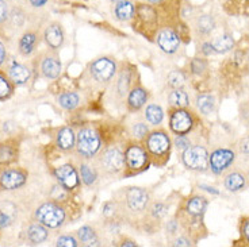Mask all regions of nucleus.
<instances>
[{"label":"nucleus","mask_w":249,"mask_h":247,"mask_svg":"<svg viewBox=\"0 0 249 247\" xmlns=\"http://www.w3.org/2000/svg\"><path fill=\"white\" fill-rule=\"evenodd\" d=\"M102 146V139L98 131L92 127H84L81 129L76 135V150L77 154L83 158L89 160L98 154Z\"/></svg>","instance_id":"f257e3e1"},{"label":"nucleus","mask_w":249,"mask_h":247,"mask_svg":"<svg viewBox=\"0 0 249 247\" xmlns=\"http://www.w3.org/2000/svg\"><path fill=\"white\" fill-rule=\"evenodd\" d=\"M34 217L46 229H58L65 222V211L56 203H45L38 207Z\"/></svg>","instance_id":"f03ea898"},{"label":"nucleus","mask_w":249,"mask_h":247,"mask_svg":"<svg viewBox=\"0 0 249 247\" xmlns=\"http://www.w3.org/2000/svg\"><path fill=\"white\" fill-rule=\"evenodd\" d=\"M149 165V153L146 148L138 145L130 143L124 150V166L129 169L130 174H137L143 172Z\"/></svg>","instance_id":"7ed1b4c3"},{"label":"nucleus","mask_w":249,"mask_h":247,"mask_svg":"<svg viewBox=\"0 0 249 247\" xmlns=\"http://www.w3.org/2000/svg\"><path fill=\"white\" fill-rule=\"evenodd\" d=\"M145 148L146 151L149 153V155H152L153 158H162L165 161L167 158H169L168 155L171 153V139L169 136L167 135L165 131H153V132H149L148 136L145 138Z\"/></svg>","instance_id":"20e7f679"},{"label":"nucleus","mask_w":249,"mask_h":247,"mask_svg":"<svg viewBox=\"0 0 249 247\" xmlns=\"http://www.w3.org/2000/svg\"><path fill=\"white\" fill-rule=\"evenodd\" d=\"M181 161L184 166L195 172H206L209 169V151L205 146L191 145L183 150Z\"/></svg>","instance_id":"39448f33"},{"label":"nucleus","mask_w":249,"mask_h":247,"mask_svg":"<svg viewBox=\"0 0 249 247\" xmlns=\"http://www.w3.org/2000/svg\"><path fill=\"white\" fill-rule=\"evenodd\" d=\"M98 165L106 174L121 173L124 167V153L118 148H108L98 157Z\"/></svg>","instance_id":"423d86ee"},{"label":"nucleus","mask_w":249,"mask_h":247,"mask_svg":"<svg viewBox=\"0 0 249 247\" xmlns=\"http://www.w3.org/2000/svg\"><path fill=\"white\" fill-rule=\"evenodd\" d=\"M236 157L237 153L233 148H215L212 154H209V169H210L214 174H217V176L224 174L225 172H228V170L231 169V165L234 164Z\"/></svg>","instance_id":"0eeeda50"},{"label":"nucleus","mask_w":249,"mask_h":247,"mask_svg":"<svg viewBox=\"0 0 249 247\" xmlns=\"http://www.w3.org/2000/svg\"><path fill=\"white\" fill-rule=\"evenodd\" d=\"M89 72L95 80L100 84H106L117 73V64L108 57H100L91 64Z\"/></svg>","instance_id":"6e6552de"},{"label":"nucleus","mask_w":249,"mask_h":247,"mask_svg":"<svg viewBox=\"0 0 249 247\" xmlns=\"http://www.w3.org/2000/svg\"><path fill=\"white\" fill-rule=\"evenodd\" d=\"M195 126V120L191 112L184 108H175L169 119V129L176 135H187Z\"/></svg>","instance_id":"1a4fd4ad"},{"label":"nucleus","mask_w":249,"mask_h":247,"mask_svg":"<svg viewBox=\"0 0 249 247\" xmlns=\"http://www.w3.org/2000/svg\"><path fill=\"white\" fill-rule=\"evenodd\" d=\"M150 193L145 188L133 186L126 192V204L133 212H143L149 207Z\"/></svg>","instance_id":"9d476101"},{"label":"nucleus","mask_w":249,"mask_h":247,"mask_svg":"<svg viewBox=\"0 0 249 247\" xmlns=\"http://www.w3.org/2000/svg\"><path fill=\"white\" fill-rule=\"evenodd\" d=\"M54 176L60 185L67 189L68 192L75 191L77 186L80 185V176L77 173L73 165L71 164H64L61 166L54 169Z\"/></svg>","instance_id":"9b49d317"},{"label":"nucleus","mask_w":249,"mask_h":247,"mask_svg":"<svg viewBox=\"0 0 249 247\" xmlns=\"http://www.w3.org/2000/svg\"><path fill=\"white\" fill-rule=\"evenodd\" d=\"M156 42L164 53L174 54L180 48V35L171 27H164L159 31Z\"/></svg>","instance_id":"f8f14e48"},{"label":"nucleus","mask_w":249,"mask_h":247,"mask_svg":"<svg viewBox=\"0 0 249 247\" xmlns=\"http://www.w3.org/2000/svg\"><path fill=\"white\" fill-rule=\"evenodd\" d=\"M27 173L22 169H7L0 174V188L4 191H14L26 184Z\"/></svg>","instance_id":"ddd939ff"},{"label":"nucleus","mask_w":249,"mask_h":247,"mask_svg":"<svg viewBox=\"0 0 249 247\" xmlns=\"http://www.w3.org/2000/svg\"><path fill=\"white\" fill-rule=\"evenodd\" d=\"M249 179L248 176L240 170H231L224 177V186L231 193L244 191L248 186Z\"/></svg>","instance_id":"4468645a"},{"label":"nucleus","mask_w":249,"mask_h":247,"mask_svg":"<svg viewBox=\"0 0 249 247\" xmlns=\"http://www.w3.org/2000/svg\"><path fill=\"white\" fill-rule=\"evenodd\" d=\"M45 42L48 44L50 49H60L64 44L65 39V34H64V29L60 23L53 22L50 23L44 33Z\"/></svg>","instance_id":"2eb2a0df"},{"label":"nucleus","mask_w":249,"mask_h":247,"mask_svg":"<svg viewBox=\"0 0 249 247\" xmlns=\"http://www.w3.org/2000/svg\"><path fill=\"white\" fill-rule=\"evenodd\" d=\"M56 146L62 151H71L76 148V134L72 127H62L56 135Z\"/></svg>","instance_id":"dca6fc26"},{"label":"nucleus","mask_w":249,"mask_h":247,"mask_svg":"<svg viewBox=\"0 0 249 247\" xmlns=\"http://www.w3.org/2000/svg\"><path fill=\"white\" fill-rule=\"evenodd\" d=\"M207 198L203 196H193L186 201V207L184 211L188 216L191 217H202L205 215L206 210H207Z\"/></svg>","instance_id":"f3484780"},{"label":"nucleus","mask_w":249,"mask_h":247,"mask_svg":"<svg viewBox=\"0 0 249 247\" xmlns=\"http://www.w3.org/2000/svg\"><path fill=\"white\" fill-rule=\"evenodd\" d=\"M62 70L61 61L54 56H46L41 62V72L46 79H57Z\"/></svg>","instance_id":"a211bd4d"},{"label":"nucleus","mask_w":249,"mask_h":247,"mask_svg":"<svg viewBox=\"0 0 249 247\" xmlns=\"http://www.w3.org/2000/svg\"><path fill=\"white\" fill-rule=\"evenodd\" d=\"M148 91L143 89L142 87H134L129 92V96H127V105H129V110L130 111H138L141 110L143 105L146 104L148 101Z\"/></svg>","instance_id":"6ab92c4d"},{"label":"nucleus","mask_w":249,"mask_h":247,"mask_svg":"<svg viewBox=\"0 0 249 247\" xmlns=\"http://www.w3.org/2000/svg\"><path fill=\"white\" fill-rule=\"evenodd\" d=\"M30 70L22 64H13L8 68V79L14 85H25L30 80Z\"/></svg>","instance_id":"aec40b11"},{"label":"nucleus","mask_w":249,"mask_h":247,"mask_svg":"<svg viewBox=\"0 0 249 247\" xmlns=\"http://www.w3.org/2000/svg\"><path fill=\"white\" fill-rule=\"evenodd\" d=\"M114 15L115 18L121 22H127L130 19L134 18L136 15V6L130 0H121L118 3H115L114 7Z\"/></svg>","instance_id":"412c9836"},{"label":"nucleus","mask_w":249,"mask_h":247,"mask_svg":"<svg viewBox=\"0 0 249 247\" xmlns=\"http://www.w3.org/2000/svg\"><path fill=\"white\" fill-rule=\"evenodd\" d=\"M18 148L11 141L0 143V165H10L18 157Z\"/></svg>","instance_id":"4be33fe9"},{"label":"nucleus","mask_w":249,"mask_h":247,"mask_svg":"<svg viewBox=\"0 0 249 247\" xmlns=\"http://www.w3.org/2000/svg\"><path fill=\"white\" fill-rule=\"evenodd\" d=\"M49 232L44 224L38 223V224H31L27 229V239L31 242V245H39L48 239Z\"/></svg>","instance_id":"5701e85b"},{"label":"nucleus","mask_w":249,"mask_h":247,"mask_svg":"<svg viewBox=\"0 0 249 247\" xmlns=\"http://www.w3.org/2000/svg\"><path fill=\"white\" fill-rule=\"evenodd\" d=\"M38 45V37L36 33L33 31H27L26 34H23V37L20 38L19 41V51L23 56H30L31 53L36 50Z\"/></svg>","instance_id":"b1692460"},{"label":"nucleus","mask_w":249,"mask_h":247,"mask_svg":"<svg viewBox=\"0 0 249 247\" xmlns=\"http://www.w3.org/2000/svg\"><path fill=\"white\" fill-rule=\"evenodd\" d=\"M212 45L214 53H217V54H224V53L231 51V50L234 48L236 42H234L233 35H231V34H222L221 37L215 38L212 42Z\"/></svg>","instance_id":"393cba45"},{"label":"nucleus","mask_w":249,"mask_h":247,"mask_svg":"<svg viewBox=\"0 0 249 247\" xmlns=\"http://www.w3.org/2000/svg\"><path fill=\"white\" fill-rule=\"evenodd\" d=\"M195 30L199 33L200 35H209L215 29V19L213 15L203 14L195 19Z\"/></svg>","instance_id":"a878e982"},{"label":"nucleus","mask_w":249,"mask_h":247,"mask_svg":"<svg viewBox=\"0 0 249 247\" xmlns=\"http://www.w3.org/2000/svg\"><path fill=\"white\" fill-rule=\"evenodd\" d=\"M196 108L203 115H212L215 111V98L210 93H202L196 98Z\"/></svg>","instance_id":"bb28decb"},{"label":"nucleus","mask_w":249,"mask_h":247,"mask_svg":"<svg viewBox=\"0 0 249 247\" xmlns=\"http://www.w3.org/2000/svg\"><path fill=\"white\" fill-rule=\"evenodd\" d=\"M77 239L84 246H99V239L91 226H83L77 231Z\"/></svg>","instance_id":"cd10ccee"},{"label":"nucleus","mask_w":249,"mask_h":247,"mask_svg":"<svg viewBox=\"0 0 249 247\" xmlns=\"http://www.w3.org/2000/svg\"><path fill=\"white\" fill-rule=\"evenodd\" d=\"M168 103L174 108H186L190 104V98L184 89L181 88H175L172 92L169 93Z\"/></svg>","instance_id":"c85d7f7f"},{"label":"nucleus","mask_w":249,"mask_h":247,"mask_svg":"<svg viewBox=\"0 0 249 247\" xmlns=\"http://www.w3.org/2000/svg\"><path fill=\"white\" fill-rule=\"evenodd\" d=\"M79 176H80L81 182L84 185L92 186L96 180H98V170L88 164H80L79 166Z\"/></svg>","instance_id":"c756f323"},{"label":"nucleus","mask_w":249,"mask_h":247,"mask_svg":"<svg viewBox=\"0 0 249 247\" xmlns=\"http://www.w3.org/2000/svg\"><path fill=\"white\" fill-rule=\"evenodd\" d=\"M145 119L152 126L161 124L162 119H164V111H162L161 107L157 104L146 105V108H145Z\"/></svg>","instance_id":"7c9ffc66"},{"label":"nucleus","mask_w":249,"mask_h":247,"mask_svg":"<svg viewBox=\"0 0 249 247\" xmlns=\"http://www.w3.org/2000/svg\"><path fill=\"white\" fill-rule=\"evenodd\" d=\"M79 103H80V98L75 92H65L58 96V104L61 105L64 110L72 111L79 105Z\"/></svg>","instance_id":"2f4dec72"},{"label":"nucleus","mask_w":249,"mask_h":247,"mask_svg":"<svg viewBox=\"0 0 249 247\" xmlns=\"http://www.w3.org/2000/svg\"><path fill=\"white\" fill-rule=\"evenodd\" d=\"M14 92V84L4 74L0 73V101L8 99Z\"/></svg>","instance_id":"473e14b6"},{"label":"nucleus","mask_w":249,"mask_h":247,"mask_svg":"<svg viewBox=\"0 0 249 247\" xmlns=\"http://www.w3.org/2000/svg\"><path fill=\"white\" fill-rule=\"evenodd\" d=\"M150 215L157 220H161L168 215V207L164 203H155L150 207Z\"/></svg>","instance_id":"72a5a7b5"},{"label":"nucleus","mask_w":249,"mask_h":247,"mask_svg":"<svg viewBox=\"0 0 249 247\" xmlns=\"http://www.w3.org/2000/svg\"><path fill=\"white\" fill-rule=\"evenodd\" d=\"M149 134V127L145 123H136L133 124L131 127V135L134 136L136 139L141 141V139H145Z\"/></svg>","instance_id":"f704fd0d"},{"label":"nucleus","mask_w":249,"mask_h":247,"mask_svg":"<svg viewBox=\"0 0 249 247\" xmlns=\"http://www.w3.org/2000/svg\"><path fill=\"white\" fill-rule=\"evenodd\" d=\"M184 76L179 70H174L168 74V84L172 88H180L184 84Z\"/></svg>","instance_id":"c9c22d12"},{"label":"nucleus","mask_w":249,"mask_h":247,"mask_svg":"<svg viewBox=\"0 0 249 247\" xmlns=\"http://www.w3.org/2000/svg\"><path fill=\"white\" fill-rule=\"evenodd\" d=\"M56 246L60 247H76L79 246V239H76L71 235H62L56 242Z\"/></svg>","instance_id":"e433bc0d"},{"label":"nucleus","mask_w":249,"mask_h":247,"mask_svg":"<svg viewBox=\"0 0 249 247\" xmlns=\"http://www.w3.org/2000/svg\"><path fill=\"white\" fill-rule=\"evenodd\" d=\"M191 69H193L194 74H202L207 70V62L203 58H194L191 62Z\"/></svg>","instance_id":"4c0bfd02"},{"label":"nucleus","mask_w":249,"mask_h":247,"mask_svg":"<svg viewBox=\"0 0 249 247\" xmlns=\"http://www.w3.org/2000/svg\"><path fill=\"white\" fill-rule=\"evenodd\" d=\"M237 153L245 158H249V135L243 136L237 143Z\"/></svg>","instance_id":"58836bf2"},{"label":"nucleus","mask_w":249,"mask_h":247,"mask_svg":"<svg viewBox=\"0 0 249 247\" xmlns=\"http://www.w3.org/2000/svg\"><path fill=\"white\" fill-rule=\"evenodd\" d=\"M174 145L178 150H181V151H183V150H186L187 148L191 146V141H190V138L186 135H176V138L174 139Z\"/></svg>","instance_id":"ea45409f"},{"label":"nucleus","mask_w":249,"mask_h":247,"mask_svg":"<svg viewBox=\"0 0 249 247\" xmlns=\"http://www.w3.org/2000/svg\"><path fill=\"white\" fill-rule=\"evenodd\" d=\"M240 234H241V238L243 241L249 245V217H245L241 220V224H240Z\"/></svg>","instance_id":"a19ab883"},{"label":"nucleus","mask_w":249,"mask_h":247,"mask_svg":"<svg viewBox=\"0 0 249 247\" xmlns=\"http://www.w3.org/2000/svg\"><path fill=\"white\" fill-rule=\"evenodd\" d=\"M118 88L119 92L122 93V95H126V93H127V89H129V73H127V72L121 74V77H119L118 81Z\"/></svg>","instance_id":"79ce46f5"},{"label":"nucleus","mask_w":249,"mask_h":247,"mask_svg":"<svg viewBox=\"0 0 249 247\" xmlns=\"http://www.w3.org/2000/svg\"><path fill=\"white\" fill-rule=\"evenodd\" d=\"M13 216H10V215H7L6 212L0 211V229H6V227H8V226L13 223Z\"/></svg>","instance_id":"37998d69"},{"label":"nucleus","mask_w":249,"mask_h":247,"mask_svg":"<svg viewBox=\"0 0 249 247\" xmlns=\"http://www.w3.org/2000/svg\"><path fill=\"white\" fill-rule=\"evenodd\" d=\"M172 246H191L193 245V242L191 239H188L187 236H178V238H175L172 243H171Z\"/></svg>","instance_id":"c03bdc74"},{"label":"nucleus","mask_w":249,"mask_h":247,"mask_svg":"<svg viewBox=\"0 0 249 247\" xmlns=\"http://www.w3.org/2000/svg\"><path fill=\"white\" fill-rule=\"evenodd\" d=\"M8 18V7L4 0H0V23L6 22Z\"/></svg>","instance_id":"a18cd8bd"},{"label":"nucleus","mask_w":249,"mask_h":247,"mask_svg":"<svg viewBox=\"0 0 249 247\" xmlns=\"http://www.w3.org/2000/svg\"><path fill=\"white\" fill-rule=\"evenodd\" d=\"M11 20H13V23H15L17 26H22L23 20H25L23 14H20L19 11H14L13 15H11Z\"/></svg>","instance_id":"49530a36"},{"label":"nucleus","mask_w":249,"mask_h":247,"mask_svg":"<svg viewBox=\"0 0 249 247\" xmlns=\"http://www.w3.org/2000/svg\"><path fill=\"white\" fill-rule=\"evenodd\" d=\"M178 229H179V224H178V222L176 220H169L168 224H167V231H168L169 234L171 235H175L176 232H178Z\"/></svg>","instance_id":"de8ad7c7"},{"label":"nucleus","mask_w":249,"mask_h":247,"mask_svg":"<svg viewBox=\"0 0 249 247\" xmlns=\"http://www.w3.org/2000/svg\"><path fill=\"white\" fill-rule=\"evenodd\" d=\"M114 210H115V205L112 203H106L105 207H103V215L106 216H110V215H114Z\"/></svg>","instance_id":"09e8293b"},{"label":"nucleus","mask_w":249,"mask_h":247,"mask_svg":"<svg viewBox=\"0 0 249 247\" xmlns=\"http://www.w3.org/2000/svg\"><path fill=\"white\" fill-rule=\"evenodd\" d=\"M202 51L205 53V54H212V53H214V50H213V45L212 42H205V44L202 45Z\"/></svg>","instance_id":"8fccbe9b"},{"label":"nucleus","mask_w":249,"mask_h":247,"mask_svg":"<svg viewBox=\"0 0 249 247\" xmlns=\"http://www.w3.org/2000/svg\"><path fill=\"white\" fill-rule=\"evenodd\" d=\"M30 3L33 7H44L48 3V0H30Z\"/></svg>","instance_id":"3c124183"},{"label":"nucleus","mask_w":249,"mask_h":247,"mask_svg":"<svg viewBox=\"0 0 249 247\" xmlns=\"http://www.w3.org/2000/svg\"><path fill=\"white\" fill-rule=\"evenodd\" d=\"M6 60V49H4V45L0 42V65L4 62Z\"/></svg>","instance_id":"603ef678"},{"label":"nucleus","mask_w":249,"mask_h":247,"mask_svg":"<svg viewBox=\"0 0 249 247\" xmlns=\"http://www.w3.org/2000/svg\"><path fill=\"white\" fill-rule=\"evenodd\" d=\"M199 188H202V189H205V191L207 192H210V193H213V195H218V193H219V192H218L215 188H213V186L203 185V184H202V185H199Z\"/></svg>","instance_id":"864d4df0"},{"label":"nucleus","mask_w":249,"mask_h":247,"mask_svg":"<svg viewBox=\"0 0 249 247\" xmlns=\"http://www.w3.org/2000/svg\"><path fill=\"white\" fill-rule=\"evenodd\" d=\"M121 246H131V247H134V246H137V243H134V242H133V241H124V243H122Z\"/></svg>","instance_id":"5fc2aeb1"},{"label":"nucleus","mask_w":249,"mask_h":247,"mask_svg":"<svg viewBox=\"0 0 249 247\" xmlns=\"http://www.w3.org/2000/svg\"><path fill=\"white\" fill-rule=\"evenodd\" d=\"M148 3H150V4H159V3H161L162 0H146Z\"/></svg>","instance_id":"6e6d98bb"},{"label":"nucleus","mask_w":249,"mask_h":247,"mask_svg":"<svg viewBox=\"0 0 249 247\" xmlns=\"http://www.w3.org/2000/svg\"><path fill=\"white\" fill-rule=\"evenodd\" d=\"M112 3H118V1H121V0H111Z\"/></svg>","instance_id":"4d7b16f0"},{"label":"nucleus","mask_w":249,"mask_h":247,"mask_svg":"<svg viewBox=\"0 0 249 247\" xmlns=\"http://www.w3.org/2000/svg\"><path fill=\"white\" fill-rule=\"evenodd\" d=\"M222 1H225V0H222Z\"/></svg>","instance_id":"13d9d810"}]
</instances>
